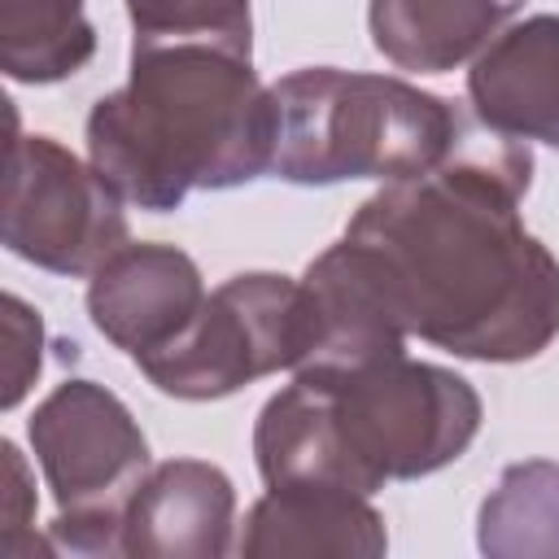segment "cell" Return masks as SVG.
Wrapping results in <instances>:
<instances>
[{
    "mask_svg": "<svg viewBox=\"0 0 559 559\" xmlns=\"http://www.w3.org/2000/svg\"><path fill=\"white\" fill-rule=\"evenodd\" d=\"M389 533L367 493L336 485H271L245 515L240 555L249 559H376Z\"/></svg>",
    "mask_w": 559,
    "mask_h": 559,
    "instance_id": "8fae6325",
    "label": "cell"
},
{
    "mask_svg": "<svg viewBox=\"0 0 559 559\" xmlns=\"http://www.w3.org/2000/svg\"><path fill=\"white\" fill-rule=\"evenodd\" d=\"M528 183L524 140L467 135L437 170L362 201L341 240L406 336L476 362H524L559 336V262L520 218Z\"/></svg>",
    "mask_w": 559,
    "mask_h": 559,
    "instance_id": "6da1fadb",
    "label": "cell"
},
{
    "mask_svg": "<svg viewBox=\"0 0 559 559\" xmlns=\"http://www.w3.org/2000/svg\"><path fill=\"white\" fill-rule=\"evenodd\" d=\"M271 96V175L288 183L415 179L450 162L472 135L459 105L393 74L306 66L284 74Z\"/></svg>",
    "mask_w": 559,
    "mask_h": 559,
    "instance_id": "277c9868",
    "label": "cell"
},
{
    "mask_svg": "<svg viewBox=\"0 0 559 559\" xmlns=\"http://www.w3.org/2000/svg\"><path fill=\"white\" fill-rule=\"evenodd\" d=\"M127 245L118 188L52 135H22L9 109L4 249L52 275H92Z\"/></svg>",
    "mask_w": 559,
    "mask_h": 559,
    "instance_id": "52a82bcc",
    "label": "cell"
},
{
    "mask_svg": "<svg viewBox=\"0 0 559 559\" xmlns=\"http://www.w3.org/2000/svg\"><path fill=\"white\" fill-rule=\"evenodd\" d=\"M0 463H4V480H0V555H26L35 550V533H31V520H35V489H31V472L17 454L13 441L0 445ZM48 550V546H44Z\"/></svg>",
    "mask_w": 559,
    "mask_h": 559,
    "instance_id": "e0dca14e",
    "label": "cell"
},
{
    "mask_svg": "<svg viewBox=\"0 0 559 559\" xmlns=\"http://www.w3.org/2000/svg\"><path fill=\"white\" fill-rule=\"evenodd\" d=\"M131 44H218L253 57L249 0H127Z\"/></svg>",
    "mask_w": 559,
    "mask_h": 559,
    "instance_id": "9a60e30c",
    "label": "cell"
},
{
    "mask_svg": "<svg viewBox=\"0 0 559 559\" xmlns=\"http://www.w3.org/2000/svg\"><path fill=\"white\" fill-rule=\"evenodd\" d=\"M205 301V284L197 262L175 245H122L92 271L87 284V314L96 332L144 358L170 345Z\"/></svg>",
    "mask_w": 559,
    "mask_h": 559,
    "instance_id": "ba28073f",
    "label": "cell"
},
{
    "mask_svg": "<svg viewBox=\"0 0 559 559\" xmlns=\"http://www.w3.org/2000/svg\"><path fill=\"white\" fill-rule=\"evenodd\" d=\"M467 96L485 131L559 148V17L533 13L498 31L472 57Z\"/></svg>",
    "mask_w": 559,
    "mask_h": 559,
    "instance_id": "9c48e42d",
    "label": "cell"
},
{
    "mask_svg": "<svg viewBox=\"0 0 559 559\" xmlns=\"http://www.w3.org/2000/svg\"><path fill=\"white\" fill-rule=\"evenodd\" d=\"M476 542L498 559L559 555V463L528 459L511 463L498 489L480 502Z\"/></svg>",
    "mask_w": 559,
    "mask_h": 559,
    "instance_id": "5bb4252c",
    "label": "cell"
},
{
    "mask_svg": "<svg viewBox=\"0 0 559 559\" xmlns=\"http://www.w3.org/2000/svg\"><path fill=\"white\" fill-rule=\"evenodd\" d=\"M275 96L253 57L218 44H131V79L87 114V162L140 210L240 188L271 170Z\"/></svg>",
    "mask_w": 559,
    "mask_h": 559,
    "instance_id": "7a4b0ae2",
    "label": "cell"
},
{
    "mask_svg": "<svg viewBox=\"0 0 559 559\" xmlns=\"http://www.w3.org/2000/svg\"><path fill=\"white\" fill-rule=\"evenodd\" d=\"M236 489L205 459L148 467L122 524V555L135 559H218L231 550Z\"/></svg>",
    "mask_w": 559,
    "mask_h": 559,
    "instance_id": "30bf717a",
    "label": "cell"
},
{
    "mask_svg": "<svg viewBox=\"0 0 559 559\" xmlns=\"http://www.w3.org/2000/svg\"><path fill=\"white\" fill-rule=\"evenodd\" d=\"M31 450L57 498L52 537L79 555H122V524L148 476V441L118 393L57 384L31 415Z\"/></svg>",
    "mask_w": 559,
    "mask_h": 559,
    "instance_id": "5b68a950",
    "label": "cell"
},
{
    "mask_svg": "<svg viewBox=\"0 0 559 559\" xmlns=\"http://www.w3.org/2000/svg\"><path fill=\"white\" fill-rule=\"evenodd\" d=\"M96 52L83 0H0V70L13 83H57Z\"/></svg>",
    "mask_w": 559,
    "mask_h": 559,
    "instance_id": "4fadbf2b",
    "label": "cell"
},
{
    "mask_svg": "<svg viewBox=\"0 0 559 559\" xmlns=\"http://www.w3.org/2000/svg\"><path fill=\"white\" fill-rule=\"evenodd\" d=\"M0 341H4V389H0V406L13 411L31 380L39 376V345H44V323L39 310H31L17 293H4V319H0Z\"/></svg>",
    "mask_w": 559,
    "mask_h": 559,
    "instance_id": "2e32d148",
    "label": "cell"
},
{
    "mask_svg": "<svg viewBox=\"0 0 559 559\" xmlns=\"http://www.w3.org/2000/svg\"><path fill=\"white\" fill-rule=\"evenodd\" d=\"M306 341L301 280L253 271L205 293L192 323L170 345L135 358V367L166 397L210 402L271 371H301Z\"/></svg>",
    "mask_w": 559,
    "mask_h": 559,
    "instance_id": "8992f818",
    "label": "cell"
},
{
    "mask_svg": "<svg viewBox=\"0 0 559 559\" xmlns=\"http://www.w3.org/2000/svg\"><path fill=\"white\" fill-rule=\"evenodd\" d=\"M515 9L520 0H371L367 26L397 70L445 74L472 61Z\"/></svg>",
    "mask_w": 559,
    "mask_h": 559,
    "instance_id": "7c38bea8",
    "label": "cell"
},
{
    "mask_svg": "<svg viewBox=\"0 0 559 559\" xmlns=\"http://www.w3.org/2000/svg\"><path fill=\"white\" fill-rule=\"evenodd\" d=\"M476 432V389L402 349L358 367L297 371L262 406L253 454L266 489L336 485L371 498L389 480H419L463 459Z\"/></svg>",
    "mask_w": 559,
    "mask_h": 559,
    "instance_id": "3957f363",
    "label": "cell"
}]
</instances>
